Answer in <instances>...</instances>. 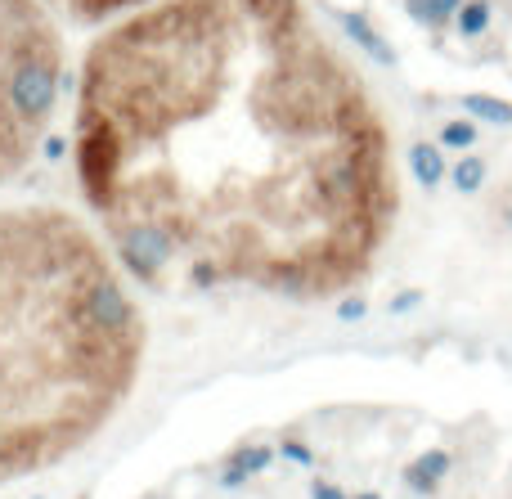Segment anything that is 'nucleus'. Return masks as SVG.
I'll list each match as a JSON object with an SVG mask.
<instances>
[{"instance_id":"1","label":"nucleus","mask_w":512,"mask_h":499,"mask_svg":"<svg viewBox=\"0 0 512 499\" xmlns=\"http://www.w3.org/2000/svg\"><path fill=\"white\" fill-rule=\"evenodd\" d=\"M387 140L301 0H144L72 77V176L135 288H346L387 225Z\"/></svg>"},{"instance_id":"2","label":"nucleus","mask_w":512,"mask_h":499,"mask_svg":"<svg viewBox=\"0 0 512 499\" xmlns=\"http://www.w3.org/2000/svg\"><path fill=\"white\" fill-rule=\"evenodd\" d=\"M149 320L104 234L59 203H0V486L90 450L131 405Z\"/></svg>"},{"instance_id":"3","label":"nucleus","mask_w":512,"mask_h":499,"mask_svg":"<svg viewBox=\"0 0 512 499\" xmlns=\"http://www.w3.org/2000/svg\"><path fill=\"white\" fill-rule=\"evenodd\" d=\"M68 86L63 14L50 0H0V189L41 158Z\"/></svg>"},{"instance_id":"4","label":"nucleus","mask_w":512,"mask_h":499,"mask_svg":"<svg viewBox=\"0 0 512 499\" xmlns=\"http://www.w3.org/2000/svg\"><path fill=\"white\" fill-rule=\"evenodd\" d=\"M54 9H59L68 23H81V27H99L108 23V18L126 14V9L144 5V0H50Z\"/></svg>"},{"instance_id":"5","label":"nucleus","mask_w":512,"mask_h":499,"mask_svg":"<svg viewBox=\"0 0 512 499\" xmlns=\"http://www.w3.org/2000/svg\"><path fill=\"white\" fill-rule=\"evenodd\" d=\"M450 468H454V459H450V450H423V455L414 459V464L405 468V482H409V491H418V495H432L436 486L450 477Z\"/></svg>"},{"instance_id":"6","label":"nucleus","mask_w":512,"mask_h":499,"mask_svg":"<svg viewBox=\"0 0 512 499\" xmlns=\"http://www.w3.org/2000/svg\"><path fill=\"white\" fill-rule=\"evenodd\" d=\"M409 171H414V180L423 189H436L445 180V149H441V144L418 140L414 149H409Z\"/></svg>"},{"instance_id":"7","label":"nucleus","mask_w":512,"mask_h":499,"mask_svg":"<svg viewBox=\"0 0 512 499\" xmlns=\"http://www.w3.org/2000/svg\"><path fill=\"white\" fill-rule=\"evenodd\" d=\"M463 113L472 122H490V126H512V104L499 95H463Z\"/></svg>"},{"instance_id":"8","label":"nucleus","mask_w":512,"mask_h":499,"mask_svg":"<svg viewBox=\"0 0 512 499\" xmlns=\"http://www.w3.org/2000/svg\"><path fill=\"white\" fill-rule=\"evenodd\" d=\"M405 9L423 27H445V23H454V18H459L463 0H405Z\"/></svg>"},{"instance_id":"9","label":"nucleus","mask_w":512,"mask_h":499,"mask_svg":"<svg viewBox=\"0 0 512 499\" xmlns=\"http://www.w3.org/2000/svg\"><path fill=\"white\" fill-rule=\"evenodd\" d=\"M342 27H346V32H351V36H355V41H360V45H364V50H369V54H373V59H382V63H391V59H396V54H391V45H387V41H382V36H378V32H373V27H369V23H364V18H360V14H342Z\"/></svg>"},{"instance_id":"10","label":"nucleus","mask_w":512,"mask_h":499,"mask_svg":"<svg viewBox=\"0 0 512 499\" xmlns=\"http://www.w3.org/2000/svg\"><path fill=\"white\" fill-rule=\"evenodd\" d=\"M450 180H454L459 194H481V185H486V158H477V153L459 158L454 162V171H450Z\"/></svg>"},{"instance_id":"11","label":"nucleus","mask_w":512,"mask_h":499,"mask_svg":"<svg viewBox=\"0 0 512 499\" xmlns=\"http://www.w3.org/2000/svg\"><path fill=\"white\" fill-rule=\"evenodd\" d=\"M477 140H481V131H477V122L472 117H459V122H441V149H459V153H468V149H477Z\"/></svg>"},{"instance_id":"12","label":"nucleus","mask_w":512,"mask_h":499,"mask_svg":"<svg viewBox=\"0 0 512 499\" xmlns=\"http://www.w3.org/2000/svg\"><path fill=\"white\" fill-rule=\"evenodd\" d=\"M454 27H459L468 41H477V36L490 27V0H463V9H459V18H454Z\"/></svg>"},{"instance_id":"13","label":"nucleus","mask_w":512,"mask_h":499,"mask_svg":"<svg viewBox=\"0 0 512 499\" xmlns=\"http://www.w3.org/2000/svg\"><path fill=\"white\" fill-rule=\"evenodd\" d=\"M337 315H342V320H360V315H364V302H360V297H346V302L337 306Z\"/></svg>"},{"instance_id":"14","label":"nucleus","mask_w":512,"mask_h":499,"mask_svg":"<svg viewBox=\"0 0 512 499\" xmlns=\"http://www.w3.org/2000/svg\"><path fill=\"white\" fill-rule=\"evenodd\" d=\"M414 302H423V293H400L396 302H391V311H409Z\"/></svg>"},{"instance_id":"15","label":"nucleus","mask_w":512,"mask_h":499,"mask_svg":"<svg viewBox=\"0 0 512 499\" xmlns=\"http://www.w3.org/2000/svg\"><path fill=\"white\" fill-rule=\"evenodd\" d=\"M315 499H346L337 486H328V482H315Z\"/></svg>"},{"instance_id":"16","label":"nucleus","mask_w":512,"mask_h":499,"mask_svg":"<svg viewBox=\"0 0 512 499\" xmlns=\"http://www.w3.org/2000/svg\"><path fill=\"white\" fill-rule=\"evenodd\" d=\"M360 499H378V495H360Z\"/></svg>"}]
</instances>
